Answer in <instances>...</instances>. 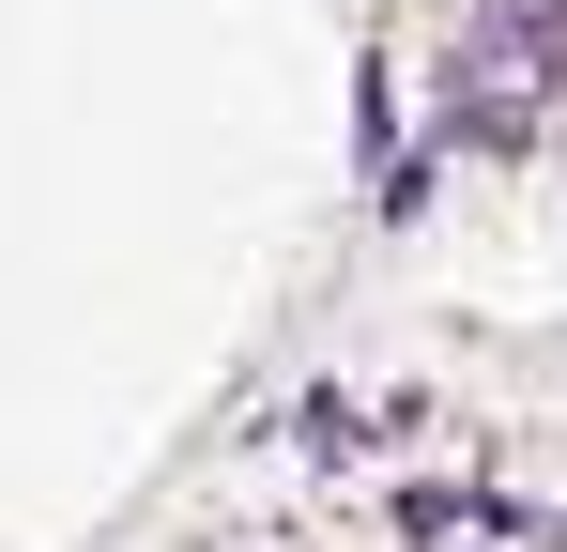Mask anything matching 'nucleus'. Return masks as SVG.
Instances as JSON below:
<instances>
[{
    "mask_svg": "<svg viewBox=\"0 0 567 552\" xmlns=\"http://www.w3.org/2000/svg\"><path fill=\"white\" fill-rule=\"evenodd\" d=\"M291 446H307V460H353V446H369V415H353V399H307V415H291Z\"/></svg>",
    "mask_w": 567,
    "mask_h": 552,
    "instance_id": "f257e3e1",
    "label": "nucleus"
}]
</instances>
